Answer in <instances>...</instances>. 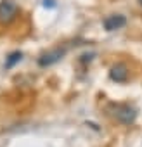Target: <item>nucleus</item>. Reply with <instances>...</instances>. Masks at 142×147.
<instances>
[{
	"label": "nucleus",
	"instance_id": "obj_4",
	"mask_svg": "<svg viewBox=\"0 0 142 147\" xmlns=\"http://www.w3.org/2000/svg\"><path fill=\"white\" fill-rule=\"evenodd\" d=\"M126 24V18L123 14H111L102 21V26L106 28V31H116L121 30Z\"/></svg>",
	"mask_w": 142,
	"mask_h": 147
},
{
	"label": "nucleus",
	"instance_id": "obj_1",
	"mask_svg": "<svg viewBox=\"0 0 142 147\" xmlns=\"http://www.w3.org/2000/svg\"><path fill=\"white\" fill-rule=\"evenodd\" d=\"M108 111H109V114H111L118 123H121V125H125V126L133 125L135 119H137V111H135L132 106H128V104H111V106L108 107Z\"/></svg>",
	"mask_w": 142,
	"mask_h": 147
},
{
	"label": "nucleus",
	"instance_id": "obj_7",
	"mask_svg": "<svg viewBox=\"0 0 142 147\" xmlns=\"http://www.w3.org/2000/svg\"><path fill=\"white\" fill-rule=\"evenodd\" d=\"M43 5L45 7H54L55 4H54V0H43Z\"/></svg>",
	"mask_w": 142,
	"mask_h": 147
},
{
	"label": "nucleus",
	"instance_id": "obj_5",
	"mask_svg": "<svg viewBox=\"0 0 142 147\" xmlns=\"http://www.w3.org/2000/svg\"><path fill=\"white\" fill-rule=\"evenodd\" d=\"M109 78L113 82H116V83H125L128 80V67L125 64H121V62L114 64L111 67V71H109Z\"/></svg>",
	"mask_w": 142,
	"mask_h": 147
},
{
	"label": "nucleus",
	"instance_id": "obj_8",
	"mask_svg": "<svg viewBox=\"0 0 142 147\" xmlns=\"http://www.w3.org/2000/svg\"><path fill=\"white\" fill-rule=\"evenodd\" d=\"M139 2H140V5H142V0H139Z\"/></svg>",
	"mask_w": 142,
	"mask_h": 147
},
{
	"label": "nucleus",
	"instance_id": "obj_6",
	"mask_svg": "<svg viewBox=\"0 0 142 147\" xmlns=\"http://www.w3.org/2000/svg\"><path fill=\"white\" fill-rule=\"evenodd\" d=\"M21 59H23V54L21 52H12L9 57H7V61H5V67L9 69V67H14L18 62H21Z\"/></svg>",
	"mask_w": 142,
	"mask_h": 147
},
{
	"label": "nucleus",
	"instance_id": "obj_3",
	"mask_svg": "<svg viewBox=\"0 0 142 147\" xmlns=\"http://www.w3.org/2000/svg\"><path fill=\"white\" fill-rule=\"evenodd\" d=\"M64 54H66V52H64V49H54V50L45 52L43 55H40L38 64H40L42 67H49V66H52V64L59 62V61L62 59V55H64Z\"/></svg>",
	"mask_w": 142,
	"mask_h": 147
},
{
	"label": "nucleus",
	"instance_id": "obj_2",
	"mask_svg": "<svg viewBox=\"0 0 142 147\" xmlns=\"http://www.w3.org/2000/svg\"><path fill=\"white\" fill-rule=\"evenodd\" d=\"M21 9L14 0H2L0 2V24H11L12 21L18 19Z\"/></svg>",
	"mask_w": 142,
	"mask_h": 147
}]
</instances>
